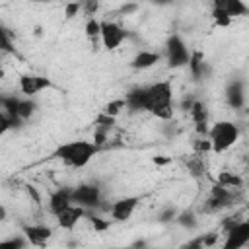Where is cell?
<instances>
[{"instance_id": "20", "label": "cell", "mask_w": 249, "mask_h": 249, "mask_svg": "<svg viewBox=\"0 0 249 249\" xmlns=\"http://www.w3.org/2000/svg\"><path fill=\"white\" fill-rule=\"evenodd\" d=\"M84 31H86V37L91 43L95 39H101V19H97L95 16L93 18H88L86 19V25H84Z\"/></svg>"}, {"instance_id": "8", "label": "cell", "mask_w": 249, "mask_h": 249, "mask_svg": "<svg viewBox=\"0 0 249 249\" xmlns=\"http://www.w3.org/2000/svg\"><path fill=\"white\" fill-rule=\"evenodd\" d=\"M224 235H226V239H224L226 249H239V247L247 245L249 243V218L235 222Z\"/></svg>"}, {"instance_id": "22", "label": "cell", "mask_w": 249, "mask_h": 249, "mask_svg": "<svg viewBox=\"0 0 249 249\" xmlns=\"http://www.w3.org/2000/svg\"><path fill=\"white\" fill-rule=\"evenodd\" d=\"M37 111V103L31 99V97H25V99H19V105H18V117L25 123L27 119H31V115Z\"/></svg>"}, {"instance_id": "9", "label": "cell", "mask_w": 249, "mask_h": 249, "mask_svg": "<svg viewBox=\"0 0 249 249\" xmlns=\"http://www.w3.org/2000/svg\"><path fill=\"white\" fill-rule=\"evenodd\" d=\"M18 86H19V91H21L25 97H33V95H37L39 91L53 88V82H51L47 76H39V74H21Z\"/></svg>"}, {"instance_id": "17", "label": "cell", "mask_w": 249, "mask_h": 249, "mask_svg": "<svg viewBox=\"0 0 249 249\" xmlns=\"http://www.w3.org/2000/svg\"><path fill=\"white\" fill-rule=\"evenodd\" d=\"M160 60H161V54L156 51H138L130 60V68L132 70H148L154 64H158Z\"/></svg>"}, {"instance_id": "31", "label": "cell", "mask_w": 249, "mask_h": 249, "mask_svg": "<svg viewBox=\"0 0 249 249\" xmlns=\"http://www.w3.org/2000/svg\"><path fill=\"white\" fill-rule=\"evenodd\" d=\"M91 224H93V230H97V231L109 228V220H101V218H97V216L91 218Z\"/></svg>"}, {"instance_id": "33", "label": "cell", "mask_w": 249, "mask_h": 249, "mask_svg": "<svg viewBox=\"0 0 249 249\" xmlns=\"http://www.w3.org/2000/svg\"><path fill=\"white\" fill-rule=\"evenodd\" d=\"M134 10H136V4H128V6H123L121 8L123 14H128V12H134Z\"/></svg>"}, {"instance_id": "32", "label": "cell", "mask_w": 249, "mask_h": 249, "mask_svg": "<svg viewBox=\"0 0 249 249\" xmlns=\"http://www.w3.org/2000/svg\"><path fill=\"white\" fill-rule=\"evenodd\" d=\"M152 4H156V6H167V4H173L175 0H150Z\"/></svg>"}, {"instance_id": "18", "label": "cell", "mask_w": 249, "mask_h": 249, "mask_svg": "<svg viewBox=\"0 0 249 249\" xmlns=\"http://www.w3.org/2000/svg\"><path fill=\"white\" fill-rule=\"evenodd\" d=\"M187 66H189V72H191V76H193L195 82L206 78L208 72H210L208 64L204 62V54H202L200 51H193V53H191V60H189Z\"/></svg>"}, {"instance_id": "15", "label": "cell", "mask_w": 249, "mask_h": 249, "mask_svg": "<svg viewBox=\"0 0 249 249\" xmlns=\"http://www.w3.org/2000/svg\"><path fill=\"white\" fill-rule=\"evenodd\" d=\"M144 101H146V86H136L124 93V103L128 113L144 111Z\"/></svg>"}, {"instance_id": "29", "label": "cell", "mask_w": 249, "mask_h": 249, "mask_svg": "<svg viewBox=\"0 0 249 249\" xmlns=\"http://www.w3.org/2000/svg\"><path fill=\"white\" fill-rule=\"evenodd\" d=\"M2 51L16 54V47H14V43H12V39H10V31H8L6 27L2 29Z\"/></svg>"}, {"instance_id": "28", "label": "cell", "mask_w": 249, "mask_h": 249, "mask_svg": "<svg viewBox=\"0 0 249 249\" xmlns=\"http://www.w3.org/2000/svg\"><path fill=\"white\" fill-rule=\"evenodd\" d=\"M82 10V2H68L66 6H64V16H66V19H72V18H76L78 16V12Z\"/></svg>"}, {"instance_id": "34", "label": "cell", "mask_w": 249, "mask_h": 249, "mask_svg": "<svg viewBox=\"0 0 249 249\" xmlns=\"http://www.w3.org/2000/svg\"><path fill=\"white\" fill-rule=\"evenodd\" d=\"M243 161H245V165H247V167H249V154H247V156H245V158H243Z\"/></svg>"}, {"instance_id": "5", "label": "cell", "mask_w": 249, "mask_h": 249, "mask_svg": "<svg viewBox=\"0 0 249 249\" xmlns=\"http://www.w3.org/2000/svg\"><path fill=\"white\" fill-rule=\"evenodd\" d=\"M72 202L80 204L82 208L89 210H101L103 198H101V189L95 183H82L72 187Z\"/></svg>"}, {"instance_id": "16", "label": "cell", "mask_w": 249, "mask_h": 249, "mask_svg": "<svg viewBox=\"0 0 249 249\" xmlns=\"http://www.w3.org/2000/svg\"><path fill=\"white\" fill-rule=\"evenodd\" d=\"M212 8L224 10L231 19L249 14V8H247V4L243 0H212Z\"/></svg>"}, {"instance_id": "35", "label": "cell", "mask_w": 249, "mask_h": 249, "mask_svg": "<svg viewBox=\"0 0 249 249\" xmlns=\"http://www.w3.org/2000/svg\"><path fill=\"white\" fill-rule=\"evenodd\" d=\"M29 2H47V0H29Z\"/></svg>"}, {"instance_id": "21", "label": "cell", "mask_w": 249, "mask_h": 249, "mask_svg": "<svg viewBox=\"0 0 249 249\" xmlns=\"http://www.w3.org/2000/svg\"><path fill=\"white\" fill-rule=\"evenodd\" d=\"M218 183L224 187H230V189H241L243 187V179L233 171H222L218 175Z\"/></svg>"}, {"instance_id": "25", "label": "cell", "mask_w": 249, "mask_h": 249, "mask_svg": "<svg viewBox=\"0 0 249 249\" xmlns=\"http://www.w3.org/2000/svg\"><path fill=\"white\" fill-rule=\"evenodd\" d=\"M126 109V103H124V97H119V99H113V101H109V103H105L103 105V113L105 115H109V117H119V113L121 111H124Z\"/></svg>"}, {"instance_id": "2", "label": "cell", "mask_w": 249, "mask_h": 249, "mask_svg": "<svg viewBox=\"0 0 249 249\" xmlns=\"http://www.w3.org/2000/svg\"><path fill=\"white\" fill-rule=\"evenodd\" d=\"M99 150H101V146L95 144V142H89V140H70V142L60 144L53 152V158L62 160L66 165H70L74 169H80V167H86Z\"/></svg>"}, {"instance_id": "14", "label": "cell", "mask_w": 249, "mask_h": 249, "mask_svg": "<svg viewBox=\"0 0 249 249\" xmlns=\"http://www.w3.org/2000/svg\"><path fill=\"white\" fill-rule=\"evenodd\" d=\"M72 204V187H58L54 193L49 196V212L56 216L60 210Z\"/></svg>"}, {"instance_id": "11", "label": "cell", "mask_w": 249, "mask_h": 249, "mask_svg": "<svg viewBox=\"0 0 249 249\" xmlns=\"http://www.w3.org/2000/svg\"><path fill=\"white\" fill-rule=\"evenodd\" d=\"M138 204H140V196H124V198L115 200L109 206V214L115 222H126L132 216V212L136 210Z\"/></svg>"}, {"instance_id": "12", "label": "cell", "mask_w": 249, "mask_h": 249, "mask_svg": "<svg viewBox=\"0 0 249 249\" xmlns=\"http://www.w3.org/2000/svg\"><path fill=\"white\" fill-rule=\"evenodd\" d=\"M88 214V210L86 208H82L80 204H70V206H66L64 210H60L54 218H56V224H58V228H62V230H74L76 228V224L84 218Z\"/></svg>"}, {"instance_id": "27", "label": "cell", "mask_w": 249, "mask_h": 249, "mask_svg": "<svg viewBox=\"0 0 249 249\" xmlns=\"http://www.w3.org/2000/svg\"><path fill=\"white\" fill-rule=\"evenodd\" d=\"M99 10V0H82V12L86 18H93Z\"/></svg>"}, {"instance_id": "19", "label": "cell", "mask_w": 249, "mask_h": 249, "mask_svg": "<svg viewBox=\"0 0 249 249\" xmlns=\"http://www.w3.org/2000/svg\"><path fill=\"white\" fill-rule=\"evenodd\" d=\"M185 165H187L189 173H191L195 179H202V177L206 175V165H204V161H202V156H200V154H193V156L185 161Z\"/></svg>"}, {"instance_id": "10", "label": "cell", "mask_w": 249, "mask_h": 249, "mask_svg": "<svg viewBox=\"0 0 249 249\" xmlns=\"http://www.w3.org/2000/svg\"><path fill=\"white\" fill-rule=\"evenodd\" d=\"M224 97L231 109H241L245 105V82L241 78H230L224 89Z\"/></svg>"}, {"instance_id": "13", "label": "cell", "mask_w": 249, "mask_h": 249, "mask_svg": "<svg viewBox=\"0 0 249 249\" xmlns=\"http://www.w3.org/2000/svg\"><path fill=\"white\" fill-rule=\"evenodd\" d=\"M21 233L29 239L31 245H47V241L53 237V230L43 224H21Z\"/></svg>"}, {"instance_id": "1", "label": "cell", "mask_w": 249, "mask_h": 249, "mask_svg": "<svg viewBox=\"0 0 249 249\" xmlns=\"http://www.w3.org/2000/svg\"><path fill=\"white\" fill-rule=\"evenodd\" d=\"M144 111L154 115L160 121L173 119V86L171 80H161L146 86Z\"/></svg>"}, {"instance_id": "24", "label": "cell", "mask_w": 249, "mask_h": 249, "mask_svg": "<svg viewBox=\"0 0 249 249\" xmlns=\"http://www.w3.org/2000/svg\"><path fill=\"white\" fill-rule=\"evenodd\" d=\"M191 146L195 150V154H200L204 156L206 152H212V142L208 136H202V134H195V138L191 140Z\"/></svg>"}, {"instance_id": "7", "label": "cell", "mask_w": 249, "mask_h": 249, "mask_svg": "<svg viewBox=\"0 0 249 249\" xmlns=\"http://www.w3.org/2000/svg\"><path fill=\"white\" fill-rule=\"evenodd\" d=\"M128 37V31L111 19H101V45L105 51H115L123 45V41Z\"/></svg>"}, {"instance_id": "30", "label": "cell", "mask_w": 249, "mask_h": 249, "mask_svg": "<svg viewBox=\"0 0 249 249\" xmlns=\"http://www.w3.org/2000/svg\"><path fill=\"white\" fill-rule=\"evenodd\" d=\"M177 210L173 208V206H167L165 210H161L160 214H158V222H171V220H175L177 218Z\"/></svg>"}, {"instance_id": "26", "label": "cell", "mask_w": 249, "mask_h": 249, "mask_svg": "<svg viewBox=\"0 0 249 249\" xmlns=\"http://www.w3.org/2000/svg\"><path fill=\"white\" fill-rule=\"evenodd\" d=\"M210 16H212V21H214V25H218V27H228V25L231 23V18H230V16H228L224 10L212 8Z\"/></svg>"}, {"instance_id": "6", "label": "cell", "mask_w": 249, "mask_h": 249, "mask_svg": "<svg viewBox=\"0 0 249 249\" xmlns=\"http://www.w3.org/2000/svg\"><path fill=\"white\" fill-rule=\"evenodd\" d=\"M191 53L187 43L181 39V35L171 33L165 41V58H167V66L169 68H183L189 64L191 60Z\"/></svg>"}, {"instance_id": "23", "label": "cell", "mask_w": 249, "mask_h": 249, "mask_svg": "<svg viewBox=\"0 0 249 249\" xmlns=\"http://www.w3.org/2000/svg\"><path fill=\"white\" fill-rule=\"evenodd\" d=\"M175 222H177L181 228H185V230H195V228L198 226V218H196V214H195L193 210H183V212H179L177 218H175Z\"/></svg>"}, {"instance_id": "4", "label": "cell", "mask_w": 249, "mask_h": 249, "mask_svg": "<svg viewBox=\"0 0 249 249\" xmlns=\"http://www.w3.org/2000/svg\"><path fill=\"white\" fill-rule=\"evenodd\" d=\"M235 191L237 189H230V187H224L220 183H216L212 189H210V195L208 198L202 202L200 206V212L202 214H218L222 212L224 208H230L231 204H235Z\"/></svg>"}, {"instance_id": "3", "label": "cell", "mask_w": 249, "mask_h": 249, "mask_svg": "<svg viewBox=\"0 0 249 249\" xmlns=\"http://www.w3.org/2000/svg\"><path fill=\"white\" fill-rule=\"evenodd\" d=\"M208 138L212 142V152L214 154H222V152L230 150L237 142L239 126L233 121H216L208 130Z\"/></svg>"}]
</instances>
